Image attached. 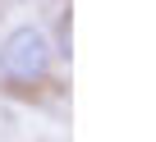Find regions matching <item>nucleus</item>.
Instances as JSON below:
<instances>
[{
  "label": "nucleus",
  "mask_w": 156,
  "mask_h": 142,
  "mask_svg": "<svg viewBox=\"0 0 156 142\" xmlns=\"http://www.w3.org/2000/svg\"><path fill=\"white\" fill-rule=\"evenodd\" d=\"M51 46H55V60H69V55H73V32H69V9H60V19H55V37H51Z\"/></svg>",
  "instance_id": "2"
},
{
  "label": "nucleus",
  "mask_w": 156,
  "mask_h": 142,
  "mask_svg": "<svg viewBox=\"0 0 156 142\" xmlns=\"http://www.w3.org/2000/svg\"><path fill=\"white\" fill-rule=\"evenodd\" d=\"M55 74V46L41 23H14L0 37V87L14 96H32Z\"/></svg>",
  "instance_id": "1"
}]
</instances>
